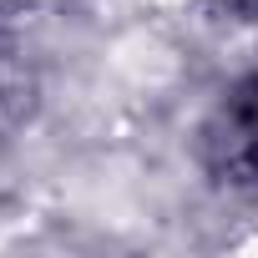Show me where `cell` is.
I'll return each instance as SVG.
<instances>
[{
  "label": "cell",
  "instance_id": "cell-1",
  "mask_svg": "<svg viewBox=\"0 0 258 258\" xmlns=\"http://www.w3.org/2000/svg\"><path fill=\"white\" fill-rule=\"evenodd\" d=\"M192 157L218 192L258 198V66L233 76L198 121Z\"/></svg>",
  "mask_w": 258,
  "mask_h": 258
},
{
  "label": "cell",
  "instance_id": "cell-2",
  "mask_svg": "<svg viewBox=\"0 0 258 258\" xmlns=\"http://www.w3.org/2000/svg\"><path fill=\"white\" fill-rule=\"evenodd\" d=\"M218 26H258V0H192Z\"/></svg>",
  "mask_w": 258,
  "mask_h": 258
}]
</instances>
